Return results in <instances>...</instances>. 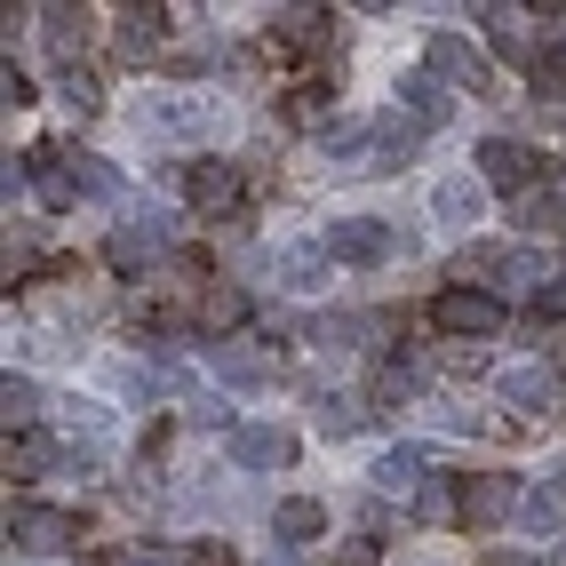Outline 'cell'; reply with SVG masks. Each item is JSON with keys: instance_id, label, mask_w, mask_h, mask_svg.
I'll return each instance as SVG.
<instances>
[{"instance_id": "28", "label": "cell", "mask_w": 566, "mask_h": 566, "mask_svg": "<svg viewBox=\"0 0 566 566\" xmlns=\"http://www.w3.org/2000/svg\"><path fill=\"white\" fill-rule=\"evenodd\" d=\"M511 526H526V535H558V526H566L558 486H526V503H518V518H511Z\"/></svg>"}, {"instance_id": "2", "label": "cell", "mask_w": 566, "mask_h": 566, "mask_svg": "<svg viewBox=\"0 0 566 566\" xmlns=\"http://www.w3.org/2000/svg\"><path fill=\"white\" fill-rule=\"evenodd\" d=\"M423 72H431L439 88H463V96H486V88H495V72H486V49L463 41V32H431V41H423Z\"/></svg>"}, {"instance_id": "1", "label": "cell", "mask_w": 566, "mask_h": 566, "mask_svg": "<svg viewBox=\"0 0 566 566\" xmlns=\"http://www.w3.org/2000/svg\"><path fill=\"white\" fill-rule=\"evenodd\" d=\"M431 327L455 335V344L503 335V295H495V287H439V295H431Z\"/></svg>"}, {"instance_id": "34", "label": "cell", "mask_w": 566, "mask_h": 566, "mask_svg": "<svg viewBox=\"0 0 566 566\" xmlns=\"http://www.w3.org/2000/svg\"><path fill=\"white\" fill-rule=\"evenodd\" d=\"M526 81H535V96H566V41L535 49V64H526Z\"/></svg>"}, {"instance_id": "12", "label": "cell", "mask_w": 566, "mask_h": 566, "mask_svg": "<svg viewBox=\"0 0 566 566\" xmlns=\"http://www.w3.org/2000/svg\"><path fill=\"white\" fill-rule=\"evenodd\" d=\"M319 248H327L335 263H384V255H391L399 240H391V232H384L375 216H344V223H335V232H327Z\"/></svg>"}, {"instance_id": "40", "label": "cell", "mask_w": 566, "mask_h": 566, "mask_svg": "<svg viewBox=\"0 0 566 566\" xmlns=\"http://www.w3.org/2000/svg\"><path fill=\"white\" fill-rule=\"evenodd\" d=\"M479 566H535V558H518V551H486Z\"/></svg>"}, {"instance_id": "17", "label": "cell", "mask_w": 566, "mask_h": 566, "mask_svg": "<svg viewBox=\"0 0 566 566\" xmlns=\"http://www.w3.org/2000/svg\"><path fill=\"white\" fill-rule=\"evenodd\" d=\"M399 112H407V120H423V128H439L447 112H455V88H439L431 72H399Z\"/></svg>"}, {"instance_id": "6", "label": "cell", "mask_w": 566, "mask_h": 566, "mask_svg": "<svg viewBox=\"0 0 566 566\" xmlns=\"http://www.w3.org/2000/svg\"><path fill=\"white\" fill-rule=\"evenodd\" d=\"M184 200H192L200 216H240L248 176H240L232 160H192V168H184Z\"/></svg>"}, {"instance_id": "41", "label": "cell", "mask_w": 566, "mask_h": 566, "mask_svg": "<svg viewBox=\"0 0 566 566\" xmlns=\"http://www.w3.org/2000/svg\"><path fill=\"white\" fill-rule=\"evenodd\" d=\"M551 566H566V543H558V558H551Z\"/></svg>"}, {"instance_id": "3", "label": "cell", "mask_w": 566, "mask_h": 566, "mask_svg": "<svg viewBox=\"0 0 566 566\" xmlns=\"http://www.w3.org/2000/svg\"><path fill=\"white\" fill-rule=\"evenodd\" d=\"M9 543L32 551V558H56V551L81 543V518H72V511H49V503H17V511H9Z\"/></svg>"}, {"instance_id": "29", "label": "cell", "mask_w": 566, "mask_h": 566, "mask_svg": "<svg viewBox=\"0 0 566 566\" xmlns=\"http://www.w3.org/2000/svg\"><path fill=\"white\" fill-rule=\"evenodd\" d=\"M64 184H72V192H88V200H112V192H120V176H112L96 153H64Z\"/></svg>"}, {"instance_id": "30", "label": "cell", "mask_w": 566, "mask_h": 566, "mask_svg": "<svg viewBox=\"0 0 566 566\" xmlns=\"http://www.w3.org/2000/svg\"><path fill=\"white\" fill-rule=\"evenodd\" d=\"M312 415H319V431H327V439H352V431H367V407H359L352 391H327Z\"/></svg>"}, {"instance_id": "16", "label": "cell", "mask_w": 566, "mask_h": 566, "mask_svg": "<svg viewBox=\"0 0 566 566\" xmlns=\"http://www.w3.org/2000/svg\"><path fill=\"white\" fill-rule=\"evenodd\" d=\"M367 144H375V160H367V168H407V160H415V144H423V120H407V112L391 104L384 120L367 128Z\"/></svg>"}, {"instance_id": "24", "label": "cell", "mask_w": 566, "mask_h": 566, "mask_svg": "<svg viewBox=\"0 0 566 566\" xmlns=\"http://www.w3.org/2000/svg\"><path fill=\"white\" fill-rule=\"evenodd\" d=\"M407 511L423 518V526H455V518H463V495H455L447 479H423V486L407 495Z\"/></svg>"}, {"instance_id": "22", "label": "cell", "mask_w": 566, "mask_h": 566, "mask_svg": "<svg viewBox=\"0 0 566 566\" xmlns=\"http://www.w3.org/2000/svg\"><path fill=\"white\" fill-rule=\"evenodd\" d=\"M319 526H327V511H319V503H304V495L272 511V535H280L287 551H304V543H319Z\"/></svg>"}, {"instance_id": "10", "label": "cell", "mask_w": 566, "mask_h": 566, "mask_svg": "<svg viewBox=\"0 0 566 566\" xmlns=\"http://www.w3.org/2000/svg\"><path fill=\"white\" fill-rule=\"evenodd\" d=\"M486 280H495V295H518V304H543V287H551L558 272H551V263H543L535 248H495V272H486Z\"/></svg>"}, {"instance_id": "11", "label": "cell", "mask_w": 566, "mask_h": 566, "mask_svg": "<svg viewBox=\"0 0 566 566\" xmlns=\"http://www.w3.org/2000/svg\"><path fill=\"white\" fill-rule=\"evenodd\" d=\"M248 312H255V304H248V287H240V280H208V287H200V304H192V327H200V335H240Z\"/></svg>"}, {"instance_id": "32", "label": "cell", "mask_w": 566, "mask_h": 566, "mask_svg": "<svg viewBox=\"0 0 566 566\" xmlns=\"http://www.w3.org/2000/svg\"><path fill=\"white\" fill-rule=\"evenodd\" d=\"M41 471H64V463H56V447H49V439H32V431L9 439V479H41Z\"/></svg>"}, {"instance_id": "19", "label": "cell", "mask_w": 566, "mask_h": 566, "mask_svg": "<svg viewBox=\"0 0 566 566\" xmlns=\"http://www.w3.org/2000/svg\"><path fill=\"white\" fill-rule=\"evenodd\" d=\"M272 41H280V49H327V41H335V17H327V9H280V17H272Z\"/></svg>"}, {"instance_id": "20", "label": "cell", "mask_w": 566, "mask_h": 566, "mask_svg": "<svg viewBox=\"0 0 566 566\" xmlns=\"http://www.w3.org/2000/svg\"><path fill=\"white\" fill-rule=\"evenodd\" d=\"M415 399H423V367H415V359H384V367H375V407H415Z\"/></svg>"}, {"instance_id": "8", "label": "cell", "mask_w": 566, "mask_h": 566, "mask_svg": "<svg viewBox=\"0 0 566 566\" xmlns=\"http://www.w3.org/2000/svg\"><path fill=\"white\" fill-rule=\"evenodd\" d=\"M535 176H543V160L526 153L518 136H486L479 144V184H503V192L518 200V192H535Z\"/></svg>"}, {"instance_id": "31", "label": "cell", "mask_w": 566, "mask_h": 566, "mask_svg": "<svg viewBox=\"0 0 566 566\" xmlns=\"http://www.w3.org/2000/svg\"><path fill=\"white\" fill-rule=\"evenodd\" d=\"M359 144H367V128H359V120H327V128H319V153H327L335 168H367Z\"/></svg>"}, {"instance_id": "4", "label": "cell", "mask_w": 566, "mask_h": 566, "mask_svg": "<svg viewBox=\"0 0 566 566\" xmlns=\"http://www.w3.org/2000/svg\"><path fill=\"white\" fill-rule=\"evenodd\" d=\"M455 495H463V526H511L518 503H526V486L511 471H471Z\"/></svg>"}, {"instance_id": "25", "label": "cell", "mask_w": 566, "mask_h": 566, "mask_svg": "<svg viewBox=\"0 0 566 566\" xmlns=\"http://www.w3.org/2000/svg\"><path fill=\"white\" fill-rule=\"evenodd\" d=\"M511 216H518V232H558V223H566V200L551 192V184H535V192L511 200Z\"/></svg>"}, {"instance_id": "9", "label": "cell", "mask_w": 566, "mask_h": 566, "mask_svg": "<svg viewBox=\"0 0 566 566\" xmlns=\"http://www.w3.org/2000/svg\"><path fill=\"white\" fill-rule=\"evenodd\" d=\"M232 463L240 471H287L295 463V431L287 423H240L232 431Z\"/></svg>"}, {"instance_id": "33", "label": "cell", "mask_w": 566, "mask_h": 566, "mask_svg": "<svg viewBox=\"0 0 566 566\" xmlns=\"http://www.w3.org/2000/svg\"><path fill=\"white\" fill-rule=\"evenodd\" d=\"M486 17V41H495L503 56H526V9H503V0H495V9H479Z\"/></svg>"}, {"instance_id": "37", "label": "cell", "mask_w": 566, "mask_h": 566, "mask_svg": "<svg viewBox=\"0 0 566 566\" xmlns=\"http://www.w3.org/2000/svg\"><path fill=\"white\" fill-rule=\"evenodd\" d=\"M64 104H72V112H81V120H88V112L104 104V88L88 81V72H64Z\"/></svg>"}, {"instance_id": "13", "label": "cell", "mask_w": 566, "mask_h": 566, "mask_svg": "<svg viewBox=\"0 0 566 566\" xmlns=\"http://www.w3.org/2000/svg\"><path fill=\"white\" fill-rule=\"evenodd\" d=\"M479 216H486V184L479 176H447L431 192V223H439V232H463V223H479Z\"/></svg>"}, {"instance_id": "18", "label": "cell", "mask_w": 566, "mask_h": 566, "mask_svg": "<svg viewBox=\"0 0 566 566\" xmlns=\"http://www.w3.org/2000/svg\"><path fill=\"white\" fill-rule=\"evenodd\" d=\"M280 280H287L295 295H312V287H327V280H335V255H327V248H312V240H295V248H280Z\"/></svg>"}, {"instance_id": "5", "label": "cell", "mask_w": 566, "mask_h": 566, "mask_svg": "<svg viewBox=\"0 0 566 566\" xmlns=\"http://www.w3.org/2000/svg\"><path fill=\"white\" fill-rule=\"evenodd\" d=\"M136 120L153 128V136H208V128H216V104L192 96V88H160V96H144Z\"/></svg>"}, {"instance_id": "38", "label": "cell", "mask_w": 566, "mask_h": 566, "mask_svg": "<svg viewBox=\"0 0 566 566\" xmlns=\"http://www.w3.org/2000/svg\"><path fill=\"white\" fill-rule=\"evenodd\" d=\"M287 112H295V120H312V112H327V81H304V88L287 96Z\"/></svg>"}, {"instance_id": "21", "label": "cell", "mask_w": 566, "mask_h": 566, "mask_svg": "<svg viewBox=\"0 0 566 566\" xmlns=\"http://www.w3.org/2000/svg\"><path fill=\"white\" fill-rule=\"evenodd\" d=\"M160 41H168V9H128V17H120V56H128V64H144Z\"/></svg>"}, {"instance_id": "7", "label": "cell", "mask_w": 566, "mask_h": 566, "mask_svg": "<svg viewBox=\"0 0 566 566\" xmlns=\"http://www.w3.org/2000/svg\"><path fill=\"white\" fill-rule=\"evenodd\" d=\"M495 399H503L511 415H551V407H558V375H551V359H511V367L495 375Z\"/></svg>"}, {"instance_id": "39", "label": "cell", "mask_w": 566, "mask_h": 566, "mask_svg": "<svg viewBox=\"0 0 566 566\" xmlns=\"http://www.w3.org/2000/svg\"><path fill=\"white\" fill-rule=\"evenodd\" d=\"M535 312H543V319H566V272L543 287V304H535Z\"/></svg>"}, {"instance_id": "35", "label": "cell", "mask_w": 566, "mask_h": 566, "mask_svg": "<svg viewBox=\"0 0 566 566\" xmlns=\"http://www.w3.org/2000/svg\"><path fill=\"white\" fill-rule=\"evenodd\" d=\"M112 384H120L128 399H160V391H168V375H160V367H120Z\"/></svg>"}, {"instance_id": "15", "label": "cell", "mask_w": 566, "mask_h": 566, "mask_svg": "<svg viewBox=\"0 0 566 566\" xmlns=\"http://www.w3.org/2000/svg\"><path fill=\"white\" fill-rule=\"evenodd\" d=\"M431 463H439V447H384V463H375V486H384V495H415V486L431 479Z\"/></svg>"}, {"instance_id": "36", "label": "cell", "mask_w": 566, "mask_h": 566, "mask_svg": "<svg viewBox=\"0 0 566 566\" xmlns=\"http://www.w3.org/2000/svg\"><path fill=\"white\" fill-rule=\"evenodd\" d=\"M184 423H192V431H240L223 399H192V407H184Z\"/></svg>"}, {"instance_id": "26", "label": "cell", "mask_w": 566, "mask_h": 566, "mask_svg": "<svg viewBox=\"0 0 566 566\" xmlns=\"http://www.w3.org/2000/svg\"><path fill=\"white\" fill-rule=\"evenodd\" d=\"M208 367L223 375V384H263V375H272V359H263L255 344H216V352H208Z\"/></svg>"}, {"instance_id": "23", "label": "cell", "mask_w": 566, "mask_h": 566, "mask_svg": "<svg viewBox=\"0 0 566 566\" xmlns=\"http://www.w3.org/2000/svg\"><path fill=\"white\" fill-rule=\"evenodd\" d=\"M153 255H160V240H144V232H112L104 240V263L120 280H144V272H153Z\"/></svg>"}, {"instance_id": "14", "label": "cell", "mask_w": 566, "mask_h": 566, "mask_svg": "<svg viewBox=\"0 0 566 566\" xmlns=\"http://www.w3.org/2000/svg\"><path fill=\"white\" fill-rule=\"evenodd\" d=\"M41 41H49V56H56L64 72H81V56H88V41H96V24H88L81 9H41Z\"/></svg>"}, {"instance_id": "27", "label": "cell", "mask_w": 566, "mask_h": 566, "mask_svg": "<svg viewBox=\"0 0 566 566\" xmlns=\"http://www.w3.org/2000/svg\"><path fill=\"white\" fill-rule=\"evenodd\" d=\"M32 415H41V384H32V375H0V423H9V439H17V423H32Z\"/></svg>"}]
</instances>
